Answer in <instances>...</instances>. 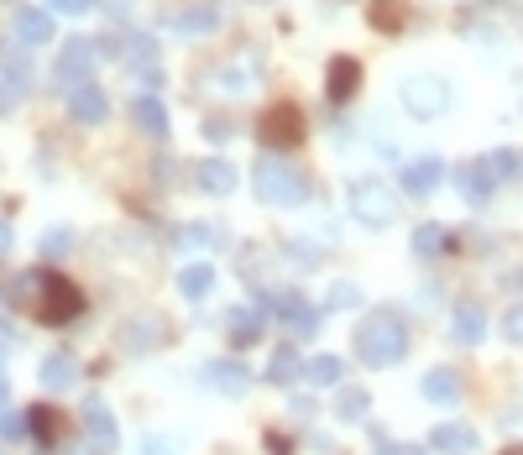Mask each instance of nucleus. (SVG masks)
Masks as SVG:
<instances>
[{
    "label": "nucleus",
    "mask_w": 523,
    "mask_h": 455,
    "mask_svg": "<svg viewBox=\"0 0 523 455\" xmlns=\"http://www.w3.org/2000/svg\"><path fill=\"white\" fill-rule=\"evenodd\" d=\"M257 335H262V309H252V304L231 309V340L236 346H252Z\"/></svg>",
    "instance_id": "29"
},
{
    "label": "nucleus",
    "mask_w": 523,
    "mask_h": 455,
    "mask_svg": "<svg viewBox=\"0 0 523 455\" xmlns=\"http://www.w3.org/2000/svg\"><path fill=\"white\" fill-rule=\"evenodd\" d=\"M21 429H27V419H21V414H0V440H16Z\"/></svg>",
    "instance_id": "39"
},
{
    "label": "nucleus",
    "mask_w": 523,
    "mask_h": 455,
    "mask_svg": "<svg viewBox=\"0 0 523 455\" xmlns=\"http://www.w3.org/2000/svg\"><path fill=\"white\" fill-rule=\"evenodd\" d=\"M304 377L314 382V388H340V377H346V361H340V356H314L309 367H304Z\"/></svg>",
    "instance_id": "30"
},
{
    "label": "nucleus",
    "mask_w": 523,
    "mask_h": 455,
    "mask_svg": "<svg viewBox=\"0 0 523 455\" xmlns=\"http://www.w3.org/2000/svg\"><path fill=\"white\" fill-rule=\"evenodd\" d=\"M0 309H6V304H0ZM0 330H6V325H0Z\"/></svg>",
    "instance_id": "48"
},
{
    "label": "nucleus",
    "mask_w": 523,
    "mask_h": 455,
    "mask_svg": "<svg viewBox=\"0 0 523 455\" xmlns=\"http://www.w3.org/2000/svg\"><path fill=\"white\" fill-rule=\"evenodd\" d=\"M42 388H53V393H63V388H74V377H79V361L68 356V351H53V356H42Z\"/></svg>",
    "instance_id": "21"
},
{
    "label": "nucleus",
    "mask_w": 523,
    "mask_h": 455,
    "mask_svg": "<svg viewBox=\"0 0 523 455\" xmlns=\"http://www.w3.org/2000/svg\"><path fill=\"white\" fill-rule=\"evenodd\" d=\"M68 252H74V231H63V225H58V231L42 236V257H48V262H58V257H68Z\"/></svg>",
    "instance_id": "35"
},
{
    "label": "nucleus",
    "mask_w": 523,
    "mask_h": 455,
    "mask_svg": "<svg viewBox=\"0 0 523 455\" xmlns=\"http://www.w3.org/2000/svg\"><path fill=\"white\" fill-rule=\"evenodd\" d=\"M194 178H199L204 194H231V189H236V168L225 163V157H210V163H199Z\"/></svg>",
    "instance_id": "26"
},
{
    "label": "nucleus",
    "mask_w": 523,
    "mask_h": 455,
    "mask_svg": "<svg viewBox=\"0 0 523 455\" xmlns=\"http://www.w3.org/2000/svg\"><path fill=\"white\" fill-rule=\"evenodd\" d=\"M414 252L419 257H445V252H456V236H450V225H419L414 231Z\"/></svg>",
    "instance_id": "25"
},
{
    "label": "nucleus",
    "mask_w": 523,
    "mask_h": 455,
    "mask_svg": "<svg viewBox=\"0 0 523 455\" xmlns=\"http://www.w3.org/2000/svg\"><path fill=\"white\" fill-rule=\"evenodd\" d=\"M456 189H461L471 204H487L492 189H497V178L487 173V163H461V168H456Z\"/></svg>",
    "instance_id": "18"
},
{
    "label": "nucleus",
    "mask_w": 523,
    "mask_h": 455,
    "mask_svg": "<svg viewBox=\"0 0 523 455\" xmlns=\"http://www.w3.org/2000/svg\"><path fill=\"white\" fill-rule=\"evenodd\" d=\"M178 293H184L189 304H204V299L215 293V267H210V262L184 267V272H178Z\"/></svg>",
    "instance_id": "23"
},
{
    "label": "nucleus",
    "mask_w": 523,
    "mask_h": 455,
    "mask_svg": "<svg viewBox=\"0 0 523 455\" xmlns=\"http://www.w3.org/2000/svg\"><path fill=\"white\" fill-rule=\"evenodd\" d=\"M450 325H456L450 335H456L461 346H482V340H487V309L482 304H456V320H450Z\"/></svg>",
    "instance_id": "20"
},
{
    "label": "nucleus",
    "mask_w": 523,
    "mask_h": 455,
    "mask_svg": "<svg viewBox=\"0 0 523 455\" xmlns=\"http://www.w3.org/2000/svg\"><path fill=\"white\" fill-rule=\"evenodd\" d=\"M356 84H361V63H356L351 53L330 58V68H325V89H330V100H335V105H346V100L356 95Z\"/></svg>",
    "instance_id": "14"
},
{
    "label": "nucleus",
    "mask_w": 523,
    "mask_h": 455,
    "mask_svg": "<svg viewBox=\"0 0 523 455\" xmlns=\"http://www.w3.org/2000/svg\"><path fill=\"white\" fill-rule=\"evenodd\" d=\"M252 194L262 204H272V210H299V204H309V178L293 168V163H257L252 168Z\"/></svg>",
    "instance_id": "2"
},
{
    "label": "nucleus",
    "mask_w": 523,
    "mask_h": 455,
    "mask_svg": "<svg viewBox=\"0 0 523 455\" xmlns=\"http://www.w3.org/2000/svg\"><path fill=\"white\" fill-rule=\"evenodd\" d=\"M424 398L429 403H456L461 398V372H450V367L424 372Z\"/></svg>",
    "instance_id": "27"
},
{
    "label": "nucleus",
    "mask_w": 523,
    "mask_h": 455,
    "mask_svg": "<svg viewBox=\"0 0 523 455\" xmlns=\"http://www.w3.org/2000/svg\"><path fill=\"white\" fill-rule=\"evenodd\" d=\"M372 21H377V27H398L403 11H398V6H382V11H372Z\"/></svg>",
    "instance_id": "41"
},
{
    "label": "nucleus",
    "mask_w": 523,
    "mask_h": 455,
    "mask_svg": "<svg viewBox=\"0 0 523 455\" xmlns=\"http://www.w3.org/2000/svg\"><path fill=\"white\" fill-rule=\"evenodd\" d=\"M482 163H487V173L497 178V184H508V178H518V173H523V152H518V147H503V152L482 157Z\"/></svg>",
    "instance_id": "33"
},
{
    "label": "nucleus",
    "mask_w": 523,
    "mask_h": 455,
    "mask_svg": "<svg viewBox=\"0 0 523 455\" xmlns=\"http://www.w3.org/2000/svg\"><path fill=\"white\" fill-rule=\"evenodd\" d=\"M508 455H523V450H508Z\"/></svg>",
    "instance_id": "47"
},
{
    "label": "nucleus",
    "mask_w": 523,
    "mask_h": 455,
    "mask_svg": "<svg viewBox=\"0 0 523 455\" xmlns=\"http://www.w3.org/2000/svg\"><path fill=\"white\" fill-rule=\"evenodd\" d=\"M110 53H116L121 63H136L147 74V68H157V42L147 32H126L121 42H110Z\"/></svg>",
    "instance_id": "17"
},
{
    "label": "nucleus",
    "mask_w": 523,
    "mask_h": 455,
    "mask_svg": "<svg viewBox=\"0 0 523 455\" xmlns=\"http://www.w3.org/2000/svg\"><path fill=\"white\" fill-rule=\"evenodd\" d=\"M16 42H21V48H42V42H53V11L21 6L16 11Z\"/></svg>",
    "instance_id": "15"
},
{
    "label": "nucleus",
    "mask_w": 523,
    "mask_h": 455,
    "mask_svg": "<svg viewBox=\"0 0 523 455\" xmlns=\"http://www.w3.org/2000/svg\"><path fill=\"white\" fill-rule=\"evenodd\" d=\"M6 246H11V225L0 220V252H6Z\"/></svg>",
    "instance_id": "44"
},
{
    "label": "nucleus",
    "mask_w": 523,
    "mask_h": 455,
    "mask_svg": "<svg viewBox=\"0 0 523 455\" xmlns=\"http://www.w3.org/2000/svg\"><path fill=\"white\" fill-rule=\"evenodd\" d=\"M32 309H37L42 325H68V320H79V314H84V293L68 278H58V272H42V288H37Z\"/></svg>",
    "instance_id": "4"
},
{
    "label": "nucleus",
    "mask_w": 523,
    "mask_h": 455,
    "mask_svg": "<svg viewBox=\"0 0 523 455\" xmlns=\"http://www.w3.org/2000/svg\"><path fill=\"white\" fill-rule=\"evenodd\" d=\"M68 116H74L79 126H100V121L110 116L105 89H100V84H79V89H68Z\"/></svg>",
    "instance_id": "10"
},
{
    "label": "nucleus",
    "mask_w": 523,
    "mask_h": 455,
    "mask_svg": "<svg viewBox=\"0 0 523 455\" xmlns=\"http://www.w3.org/2000/svg\"><path fill=\"white\" fill-rule=\"evenodd\" d=\"M257 142L262 147H299L304 142V116H299V105H272L267 116L257 121Z\"/></svg>",
    "instance_id": "6"
},
{
    "label": "nucleus",
    "mask_w": 523,
    "mask_h": 455,
    "mask_svg": "<svg viewBox=\"0 0 523 455\" xmlns=\"http://www.w3.org/2000/svg\"><path fill=\"white\" fill-rule=\"evenodd\" d=\"M440 178H445V163H440V157L435 152H424V157H408V163H403V194H429V189H435L440 184Z\"/></svg>",
    "instance_id": "13"
},
{
    "label": "nucleus",
    "mask_w": 523,
    "mask_h": 455,
    "mask_svg": "<svg viewBox=\"0 0 523 455\" xmlns=\"http://www.w3.org/2000/svg\"><path fill=\"white\" fill-rule=\"evenodd\" d=\"M351 215L361 225H372V231H382V225L398 220V194L382 184L377 173H367V178H356V184H351Z\"/></svg>",
    "instance_id": "3"
},
{
    "label": "nucleus",
    "mask_w": 523,
    "mask_h": 455,
    "mask_svg": "<svg viewBox=\"0 0 523 455\" xmlns=\"http://www.w3.org/2000/svg\"><path fill=\"white\" fill-rule=\"evenodd\" d=\"M377 455H424L419 445H398V440H382L377 435Z\"/></svg>",
    "instance_id": "40"
},
{
    "label": "nucleus",
    "mask_w": 523,
    "mask_h": 455,
    "mask_svg": "<svg viewBox=\"0 0 523 455\" xmlns=\"http://www.w3.org/2000/svg\"><path fill=\"white\" fill-rule=\"evenodd\" d=\"M131 121L147 136H168V105L157 95H142V100H131Z\"/></svg>",
    "instance_id": "22"
},
{
    "label": "nucleus",
    "mask_w": 523,
    "mask_h": 455,
    "mask_svg": "<svg viewBox=\"0 0 523 455\" xmlns=\"http://www.w3.org/2000/svg\"><path fill=\"white\" fill-rule=\"evenodd\" d=\"M429 445H435L440 455H476V429L461 424V419H450V424H435V435H429Z\"/></svg>",
    "instance_id": "16"
},
{
    "label": "nucleus",
    "mask_w": 523,
    "mask_h": 455,
    "mask_svg": "<svg viewBox=\"0 0 523 455\" xmlns=\"http://www.w3.org/2000/svg\"><path fill=\"white\" fill-rule=\"evenodd\" d=\"M0 361H6V340H0Z\"/></svg>",
    "instance_id": "45"
},
{
    "label": "nucleus",
    "mask_w": 523,
    "mask_h": 455,
    "mask_svg": "<svg viewBox=\"0 0 523 455\" xmlns=\"http://www.w3.org/2000/svg\"><path fill=\"white\" fill-rule=\"evenodd\" d=\"M215 27H220V0H194V6L173 11V32L184 37H210Z\"/></svg>",
    "instance_id": "11"
},
{
    "label": "nucleus",
    "mask_w": 523,
    "mask_h": 455,
    "mask_svg": "<svg viewBox=\"0 0 523 455\" xmlns=\"http://www.w3.org/2000/svg\"><path fill=\"white\" fill-rule=\"evenodd\" d=\"M95 58H100V48H95V42L74 37V42H68V48L58 53V84L79 89V84L89 79V68H95Z\"/></svg>",
    "instance_id": "8"
},
{
    "label": "nucleus",
    "mask_w": 523,
    "mask_h": 455,
    "mask_svg": "<svg viewBox=\"0 0 523 455\" xmlns=\"http://www.w3.org/2000/svg\"><path fill=\"white\" fill-rule=\"evenodd\" d=\"M293 377H304V361H299V351H293V346H278V351H272V361H267V382L288 388Z\"/></svg>",
    "instance_id": "28"
},
{
    "label": "nucleus",
    "mask_w": 523,
    "mask_h": 455,
    "mask_svg": "<svg viewBox=\"0 0 523 455\" xmlns=\"http://www.w3.org/2000/svg\"><path fill=\"white\" fill-rule=\"evenodd\" d=\"M32 89V68L21 63V58H6V74H0V116L6 110H16V100Z\"/></svg>",
    "instance_id": "19"
},
{
    "label": "nucleus",
    "mask_w": 523,
    "mask_h": 455,
    "mask_svg": "<svg viewBox=\"0 0 523 455\" xmlns=\"http://www.w3.org/2000/svg\"><path fill=\"white\" fill-rule=\"evenodd\" d=\"M335 419L340 424H361L367 419V393L361 388H335Z\"/></svg>",
    "instance_id": "31"
},
{
    "label": "nucleus",
    "mask_w": 523,
    "mask_h": 455,
    "mask_svg": "<svg viewBox=\"0 0 523 455\" xmlns=\"http://www.w3.org/2000/svg\"><path fill=\"white\" fill-rule=\"evenodd\" d=\"M356 356L367 361V367H393V361L408 356V325L398 309H377L361 320L356 330Z\"/></svg>",
    "instance_id": "1"
},
{
    "label": "nucleus",
    "mask_w": 523,
    "mask_h": 455,
    "mask_svg": "<svg viewBox=\"0 0 523 455\" xmlns=\"http://www.w3.org/2000/svg\"><path fill=\"white\" fill-rule=\"evenodd\" d=\"M142 450H147V455H173L178 445H173V440H157V435H152V440H142Z\"/></svg>",
    "instance_id": "42"
},
{
    "label": "nucleus",
    "mask_w": 523,
    "mask_h": 455,
    "mask_svg": "<svg viewBox=\"0 0 523 455\" xmlns=\"http://www.w3.org/2000/svg\"><path fill=\"white\" fill-rule=\"evenodd\" d=\"M262 6H267V0H262Z\"/></svg>",
    "instance_id": "49"
},
{
    "label": "nucleus",
    "mask_w": 523,
    "mask_h": 455,
    "mask_svg": "<svg viewBox=\"0 0 523 455\" xmlns=\"http://www.w3.org/2000/svg\"><path fill=\"white\" fill-rule=\"evenodd\" d=\"M48 11H58V16H84V11H95V0H48Z\"/></svg>",
    "instance_id": "37"
},
{
    "label": "nucleus",
    "mask_w": 523,
    "mask_h": 455,
    "mask_svg": "<svg viewBox=\"0 0 523 455\" xmlns=\"http://www.w3.org/2000/svg\"><path fill=\"white\" fill-rule=\"evenodd\" d=\"M27 429L42 440V445H53L63 435V419H58V408H27Z\"/></svg>",
    "instance_id": "32"
},
{
    "label": "nucleus",
    "mask_w": 523,
    "mask_h": 455,
    "mask_svg": "<svg viewBox=\"0 0 523 455\" xmlns=\"http://www.w3.org/2000/svg\"><path fill=\"white\" fill-rule=\"evenodd\" d=\"M356 304H361V288L356 283H335L325 293V309H356Z\"/></svg>",
    "instance_id": "36"
},
{
    "label": "nucleus",
    "mask_w": 523,
    "mask_h": 455,
    "mask_svg": "<svg viewBox=\"0 0 523 455\" xmlns=\"http://www.w3.org/2000/svg\"><path fill=\"white\" fill-rule=\"evenodd\" d=\"M74 455H95V450H74Z\"/></svg>",
    "instance_id": "46"
},
{
    "label": "nucleus",
    "mask_w": 523,
    "mask_h": 455,
    "mask_svg": "<svg viewBox=\"0 0 523 455\" xmlns=\"http://www.w3.org/2000/svg\"><path fill=\"white\" fill-rule=\"evenodd\" d=\"M199 382H204V388H215V393H225V398H241L246 388H252V372H246L241 361H210V367L199 372Z\"/></svg>",
    "instance_id": "9"
},
{
    "label": "nucleus",
    "mask_w": 523,
    "mask_h": 455,
    "mask_svg": "<svg viewBox=\"0 0 523 455\" xmlns=\"http://www.w3.org/2000/svg\"><path fill=\"white\" fill-rule=\"evenodd\" d=\"M503 335H508V340H518V346H523V304L503 314Z\"/></svg>",
    "instance_id": "38"
},
{
    "label": "nucleus",
    "mask_w": 523,
    "mask_h": 455,
    "mask_svg": "<svg viewBox=\"0 0 523 455\" xmlns=\"http://www.w3.org/2000/svg\"><path fill=\"white\" fill-rule=\"evenodd\" d=\"M278 314H283V325H288V335H293V340L320 335V314L309 309L304 293H283V299H278Z\"/></svg>",
    "instance_id": "12"
},
{
    "label": "nucleus",
    "mask_w": 523,
    "mask_h": 455,
    "mask_svg": "<svg viewBox=\"0 0 523 455\" xmlns=\"http://www.w3.org/2000/svg\"><path fill=\"white\" fill-rule=\"evenodd\" d=\"M178 241H184V246H220V241H225V231H220V225L194 220V225H178Z\"/></svg>",
    "instance_id": "34"
},
{
    "label": "nucleus",
    "mask_w": 523,
    "mask_h": 455,
    "mask_svg": "<svg viewBox=\"0 0 523 455\" xmlns=\"http://www.w3.org/2000/svg\"><path fill=\"white\" fill-rule=\"evenodd\" d=\"M403 105L414 110L419 121L445 116V110H450V79H440V74H408L403 79Z\"/></svg>",
    "instance_id": "5"
},
{
    "label": "nucleus",
    "mask_w": 523,
    "mask_h": 455,
    "mask_svg": "<svg viewBox=\"0 0 523 455\" xmlns=\"http://www.w3.org/2000/svg\"><path fill=\"white\" fill-rule=\"evenodd\" d=\"M204 136H215V142H225V136H231V126H225V121H204Z\"/></svg>",
    "instance_id": "43"
},
{
    "label": "nucleus",
    "mask_w": 523,
    "mask_h": 455,
    "mask_svg": "<svg viewBox=\"0 0 523 455\" xmlns=\"http://www.w3.org/2000/svg\"><path fill=\"white\" fill-rule=\"evenodd\" d=\"M84 429H89V440H95L100 450H110L121 435H116V419H110V408L100 403V398H89L84 403Z\"/></svg>",
    "instance_id": "24"
},
{
    "label": "nucleus",
    "mask_w": 523,
    "mask_h": 455,
    "mask_svg": "<svg viewBox=\"0 0 523 455\" xmlns=\"http://www.w3.org/2000/svg\"><path fill=\"white\" fill-rule=\"evenodd\" d=\"M163 335H168L163 314L142 309V314H131V320L121 325V351H131V356H147V351H157V346H163Z\"/></svg>",
    "instance_id": "7"
}]
</instances>
